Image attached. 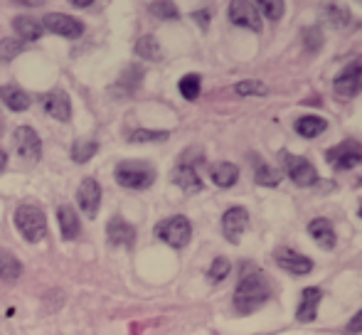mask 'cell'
<instances>
[{"instance_id": "6da1fadb", "label": "cell", "mask_w": 362, "mask_h": 335, "mask_svg": "<svg viewBox=\"0 0 362 335\" xmlns=\"http://www.w3.org/2000/svg\"><path fill=\"white\" fill-rule=\"evenodd\" d=\"M269 296H272V291H269V281L264 276V271L257 266H249L239 278L237 288H234V308L242 316H247V313H254L257 308H262L269 301Z\"/></svg>"}, {"instance_id": "7a4b0ae2", "label": "cell", "mask_w": 362, "mask_h": 335, "mask_svg": "<svg viewBox=\"0 0 362 335\" xmlns=\"http://www.w3.org/2000/svg\"><path fill=\"white\" fill-rule=\"evenodd\" d=\"M15 227L25 242L35 245L47 235V217L37 205H20L15 210Z\"/></svg>"}, {"instance_id": "3957f363", "label": "cell", "mask_w": 362, "mask_h": 335, "mask_svg": "<svg viewBox=\"0 0 362 335\" xmlns=\"http://www.w3.org/2000/svg\"><path fill=\"white\" fill-rule=\"evenodd\" d=\"M114 177L121 187H129V190H146L156 182V170L148 163L141 160H124V163L116 165Z\"/></svg>"}, {"instance_id": "277c9868", "label": "cell", "mask_w": 362, "mask_h": 335, "mask_svg": "<svg viewBox=\"0 0 362 335\" xmlns=\"http://www.w3.org/2000/svg\"><path fill=\"white\" fill-rule=\"evenodd\" d=\"M156 237L165 242L168 247H173V249H182L192 240V225L182 215L165 217V220H160L156 225Z\"/></svg>"}, {"instance_id": "5b68a950", "label": "cell", "mask_w": 362, "mask_h": 335, "mask_svg": "<svg viewBox=\"0 0 362 335\" xmlns=\"http://www.w3.org/2000/svg\"><path fill=\"white\" fill-rule=\"evenodd\" d=\"M15 151H18V155L23 160H28V163H37L40 158H42V141H40L37 131L33 129V126H20V129H15Z\"/></svg>"}, {"instance_id": "8992f818", "label": "cell", "mask_w": 362, "mask_h": 335, "mask_svg": "<svg viewBox=\"0 0 362 335\" xmlns=\"http://www.w3.org/2000/svg\"><path fill=\"white\" fill-rule=\"evenodd\" d=\"M40 25H42V30H47V33L59 35V37H67V40L81 37V33H84L81 20H76L74 15H67V13H47Z\"/></svg>"}, {"instance_id": "52a82bcc", "label": "cell", "mask_w": 362, "mask_h": 335, "mask_svg": "<svg viewBox=\"0 0 362 335\" xmlns=\"http://www.w3.org/2000/svg\"><path fill=\"white\" fill-rule=\"evenodd\" d=\"M281 163L284 170L296 185L300 187H308L318 182V170H315L313 163H308L305 158H298V155H291V153H281Z\"/></svg>"}, {"instance_id": "ba28073f", "label": "cell", "mask_w": 362, "mask_h": 335, "mask_svg": "<svg viewBox=\"0 0 362 335\" xmlns=\"http://www.w3.org/2000/svg\"><path fill=\"white\" fill-rule=\"evenodd\" d=\"M229 23L237 28H247L252 33H262V15L257 10V3H244V0H234L229 3Z\"/></svg>"}, {"instance_id": "9c48e42d", "label": "cell", "mask_w": 362, "mask_h": 335, "mask_svg": "<svg viewBox=\"0 0 362 335\" xmlns=\"http://www.w3.org/2000/svg\"><path fill=\"white\" fill-rule=\"evenodd\" d=\"M333 91L338 99H353L362 91V62H353L335 77Z\"/></svg>"}, {"instance_id": "30bf717a", "label": "cell", "mask_w": 362, "mask_h": 335, "mask_svg": "<svg viewBox=\"0 0 362 335\" xmlns=\"http://www.w3.org/2000/svg\"><path fill=\"white\" fill-rule=\"evenodd\" d=\"M325 160L338 168V170H350V168H355L362 160V143H358V141H343V143L333 146L325 153Z\"/></svg>"}, {"instance_id": "8fae6325", "label": "cell", "mask_w": 362, "mask_h": 335, "mask_svg": "<svg viewBox=\"0 0 362 335\" xmlns=\"http://www.w3.org/2000/svg\"><path fill=\"white\" fill-rule=\"evenodd\" d=\"M249 227V212L244 207H229L227 212L222 215V230L224 237H227L232 245H239L242 242V235L247 232Z\"/></svg>"}, {"instance_id": "7c38bea8", "label": "cell", "mask_w": 362, "mask_h": 335, "mask_svg": "<svg viewBox=\"0 0 362 335\" xmlns=\"http://www.w3.org/2000/svg\"><path fill=\"white\" fill-rule=\"evenodd\" d=\"M274 259H276V264L284 269V271L293 274V276H305V274L313 271V259L303 257V254H298L293 249H286V247L276 249Z\"/></svg>"}, {"instance_id": "4fadbf2b", "label": "cell", "mask_w": 362, "mask_h": 335, "mask_svg": "<svg viewBox=\"0 0 362 335\" xmlns=\"http://www.w3.org/2000/svg\"><path fill=\"white\" fill-rule=\"evenodd\" d=\"M76 202H79V207L84 210V215L94 220L96 210H99V205H101V185L94 180V177H84V180L79 182Z\"/></svg>"}, {"instance_id": "5bb4252c", "label": "cell", "mask_w": 362, "mask_h": 335, "mask_svg": "<svg viewBox=\"0 0 362 335\" xmlns=\"http://www.w3.org/2000/svg\"><path fill=\"white\" fill-rule=\"evenodd\" d=\"M40 104L52 119L64 121V124L72 119V101L64 91H47V94L40 96Z\"/></svg>"}, {"instance_id": "9a60e30c", "label": "cell", "mask_w": 362, "mask_h": 335, "mask_svg": "<svg viewBox=\"0 0 362 335\" xmlns=\"http://www.w3.org/2000/svg\"><path fill=\"white\" fill-rule=\"evenodd\" d=\"M170 180L185 192H200L202 187H205L202 185V177H200V172H197V168L192 163H187V160H180V163L173 168Z\"/></svg>"}, {"instance_id": "2e32d148", "label": "cell", "mask_w": 362, "mask_h": 335, "mask_svg": "<svg viewBox=\"0 0 362 335\" xmlns=\"http://www.w3.org/2000/svg\"><path fill=\"white\" fill-rule=\"evenodd\" d=\"M106 237H109V242L114 247H134L136 230L124 217H111L109 225H106Z\"/></svg>"}, {"instance_id": "e0dca14e", "label": "cell", "mask_w": 362, "mask_h": 335, "mask_svg": "<svg viewBox=\"0 0 362 335\" xmlns=\"http://www.w3.org/2000/svg\"><path fill=\"white\" fill-rule=\"evenodd\" d=\"M320 298H323V291H320L318 286L303 288V293H300V303H298V308H296V318H298L300 323L315 321V316H318Z\"/></svg>"}, {"instance_id": "ac0fdd59", "label": "cell", "mask_w": 362, "mask_h": 335, "mask_svg": "<svg viewBox=\"0 0 362 335\" xmlns=\"http://www.w3.org/2000/svg\"><path fill=\"white\" fill-rule=\"evenodd\" d=\"M57 222H59V237L64 242H72L79 237L81 232V225H79V215L72 205H62L57 210Z\"/></svg>"}, {"instance_id": "d6986e66", "label": "cell", "mask_w": 362, "mask_h": 335, "mask_svg": "<svg viewBox=\"0 0 362 335\" xmlns=\"http://www.w3.org/2000/svg\"><path fill=\"white\" fill-rule=\"evenodd\" d=\"M308 235L313 237L315 245L323 247V249H333V247L338 245V237H335L333 225H330V222L325 220V217H315V220H310Z\"/></svg>"}, {"instance_id": "ffe728a7", "label": "cell", "mask_w": 362, "mask_h": 335, "mask_svg": "<svg viewBox=\"0 0 362 335\" xmlns=\"http://www.w3.org/2000/svg\"><path fill=\"white\" fill-rule=\"evenodd\" d=\"M141 82H144V67L129 64V67L121 72L116 86H111V91H116V94H134V91L141 86Z\"/></svg>"}, {"instance_id": "44dd1931", "label": "cell", "mask_w": 362, "mask_h": 335, "mask_svg": "<svg viewBox=\"0 0 362 335\" xmlns=\"http://www.w3.org/2000/svg\"><path fill=\"white\" fill-rule=\"evenodd\" d=\"M0 101H3L5 106H8L10 111H15V114H20V111H28L30 109V96L28 91H23L20 86H0Z\"/></svg>"}, {"instance_id": "7402d4cb", "label": "cell", "mask_w": 362, "mask_h": 335, "mask_svg": "<svg viewBox=\"0 0 362 335\" xmlns=\"http://www.w3.org/2000/svg\"><path fill=\"white\" fill-rule=\"evenodd\" d=\"M13 30L20 35L23 42H35V40H40V35H42L40 20L30 18V15H18V18L13 20Z\"/></svg>"}, {"instance_id": "603a6c76", "label": "cell", "mask_w": 362, "mask_h": 335, "mask_svg": "<svg viewBox=\"0 0 362 335\" xmlns=\"http://www.w3.org/2000/svg\"><path fill=\"white\" fill-rule=\"evenodd\" d=\"M296 131H298V136H303V139H315V136H320L323 131H328V121L315 114L300 116V119L296 121Z\"/></svg>"}, {"instance_id": "cb8c5ba5", "label": "cell", "mask_w": 362, "mask_h": 335, "mask_svg": "<svg viewBox=\"0 0 362 335\" xmlns=\"http://www.w3.org/2000/svg\"><path fill=\"white\" fill-rule=\"evenodd\" d=\"M210 177L217 187H232L239 180V168L234 163H215L210 168Z\"/></svg>"}, {"instance_id": "d4e9b609", "label": "cell", "mask_w": 362, "mask_h": 335, "mask_svg": "<svg viewBox=\"0 0 362 335\" xmlns=\"http://www.w3.org/2000/svg\"><path fill=\"white\" fill-rule=\"evenodd\" d=\"M23 274V264L18 257H13L8 249H0V278L3 281H18Z\"/></svg>"}, {"instance_id": "484cf974", "label": "cell", "mask_w": 362, "mask_h": 335, "mask_svg": "<svg viewBox=\"0 0 362 335\" xmlns=\"http://www.w3.org/2000/svg\"><path fill=\"white\" fill-rule=\"evenodd\" d=\"M96 151H99V143H96L94 139H81V141H74L72 143L69 155H72L74 163H89V160L96 155Z\"/></svg>"}, {"instance_id": "4316f807", "label": "cell", "mask_w": 362, "mask_h": 335, "mask_svg": "<svg viewBox=\"0 0 362 335\" xmlns=\"http://www.w3.org/2000/svg\"><path fill=\"white\" fill-rule=\"evenodd\" d=\"M136 54L141 59H148V62H160L163 52H160V45L153 35H144V37L136 42Z\"/></svg>"}, {"instance_id": "83f0119b", "label": "cell", "mask_w": 362, "mask_h": 335, "mask_svg": "<svg viewBox=\"0 0 362 335\" xmlns=\"http://www.w3.org/2000/svg\"><path fill=\"white\" fill-rule=\"evenodd\" d=\"M325 23L330 25V28H345V25L350 23V10H345V8H340V5H335V3H330V5H325Z\"/></svg>"}, {"instance_id": "f1b7e54d", "label": "cell", "mask_w": 362, "mask_h": 335, "mask_svg": "<svg viewBox=\"0 0 362 335\" xmlns=\"http://www.w3.org/2000/svg\"><path fill=\"white\" fill-rule=\"evenodd\" d=\"M168 131H158V129H136L129 134L131 143H158V141H165L168 139Z\"/></svg>"}, {"instance_id": "f546056e", "label": "cell", "mask_w": 362, "mask_h": 335, "mask_svg": "<svg viewBox=\"0 0 362 335\" xmlns=\"http://www.w3.org/2000/svg\"><path fill=\"white\" fill-rule=\"evenodd\" d=\"M257 185H262V187H276L279 182L284 180V172L281 170H276V168H272V165H259L257 168Z\"/></svg>"}, {"instance_id": "4dcf8cb0", "label": "cell", "mask_w": 362, "mask_h": 335, "mask_svg": "<svg viewBox=\"0 0 362 335\" xmlns=\"http://www.w3.org/2000/svg\"><path fill=\"white\" fill-rule=\"evenodd\" d=\"M234 94L237 96H267L269 86L264 82H259V79H247V82L234 84Z\"/></svg>"}, {"instance_id": "1f68e13d", "label": "cell", "mask_w": 362, "mask_h": 335, "mask_svg": "<svg viewBox=\"0 0 362 335\" xmlns=\"http://www.w3.org/2000/svg\"><path fill=\"white\" fill-rule=\"evenodd\" d=\"M200 86H202V82L197 74H185V77L180 79V84H177V89H180L182 99L195 101L197 96H200Z\"/></svg>"}, {"instance_id": "d6a6232c", "label": "cell", "mask_w": 362, "mask_h": 335, "mask_svg": "<svg viewBox=\"0 0 362 335\" xmlns=\"http://www.w3.org/2000/svg\"><path fill=\"white\" fill-rule=\"evenodd\" d=\"M20 52H23V42H20V40H15V37L0 40V64L13 62Z\"/></svg>"}, {"instance_id": "836d02e7", "label": "cell", "mask_w": 362, "mask_h": 335, "mask_svg": "<svg viewBox=\"0 0 362 335\" xmlns=\"http://www.w3.org/2000/svg\"><path fill=\"white\" fill-rule=\"evenodd\" d=\"M229 269H232V264H229V259H224V257H217L215 261L210 264V271H207V278H210L212 283H219V281H224V278L229 276Z\"/></svg>"}, {"instance_id": "e575fe53", "label": "cell", "mask_w": 362, "mask_h": 335, "mask_svg": "<svg viewBox=\"0 0 362 335\" xmlns=\"http://www.w3.org/2000/svg\"><path fill=\"white\" fill-rule=\"evenodd\" d=\"M257 10H262L269 20H281L286 5H284L281 0H262V3H257ZM262 13H259V15H262Z\"/></svg>"}, {"instance_id": "d590c367", "label": "cell", "mask_w": 362, "mask_h": 335, "mask_svg": "<svg viewBox=\"0 0 362 335\" xmlns=\"http://www.w3.org/2000/svg\"><path fill=\"white\" fill-rule=\"evenodd\" d=\"M148 10L160 20H177L180 18V13H177V8L173 3H148Z\"/></svg>"}, {"instance_id": "8d00e7d4", "label": "cell", "mask_w": 362, "mask_h": 335, "mask_svg": "<svg viewBox=\"0 0 362 335\" xmlns=\"http://www.w3.org/2000/svg\"><path fill=\"white\" fill-rule=\"evenodd\" d=\"M303 42L305 47H308V52H318L320 45H323V33H320L318 28H310L303 33Z\"/></svg>"}, {"instance_id": "74e56055", "label": "cell", "mask_w": 362, "mask_h": 335, "mask_svg": "<svg viewBox=\"0 0 362 335\" xmlns=\"http://www.w3.org/2000/svg\"><path fill=\"white\" fill-rule=\"evenodd\" d=\"M348 333H350V335H358V333H362V308H360L358 313H355L353 321L348 323Z\"/></svg>"}, {"instance_id": "f35d334b", "label": "cell", "mask_w": 362, "mask_h": 335, "mask_svg": "<svg viewBox=\"0 0 362 335\" xmlns=\"http://www.w3.org/2000/svg\"><path fill=\"white\" fill-rule=\"evenodd\" d=\"M192 18H195L197 20V23H200V28L202 30H205L207 28V25H210V20H212V13H210V10H197V13H192Z\"/></svg>"}, {"instance_id": "ab89813d", "label": "cell", "mask_w": 362, "mask_h": 335, "mask_svg": "<svg viewBox=\"0 0 362 335\" xmlns=\"http://www.w3.org/2000/svg\"><path fill=\"white\" fill-rule=\"evenodd\" d=\"M72 5L74 8H91L94 3H91V0H72Z\"/></svg>"}, {"instance_id": "60d3db41", "label": "cell", "mask_w": 362, "mask_h": 335, "mask_svg": "<svg viewBox=\"0 0 362 335\" xmlns=\"http://www.w3.org/2000/svg\"><path fill=\"white\" fill-rule=\"evenodd\" d=\"M5 165H8V153H5V151L0 148V172L5 170Z\"/></svg>"}, {"instance_id": "b9f144b4", "label": "cell", "mask_w": 362, "mask_h": 335, "mask_svg": "<svg viewBox=\"0 0 362 335\" xmlns=\"http://www.w3.org/2000/svg\"><path fill=\"white\" fill-rule=\"evenodd\" d=\"M3 126H5V121H3V116H0V136H3Z\"/></svg>"}, {"instance_id": "7bdbcfd3", "label": "cell", "mask_w": 362, "mask_h": 335, "mask_svg": "<svg viewBox=\"0 0 362 335\" xmlns=\"http://www.w3.org/2000/svg\"><path fill=\"white\" fill-rule=\"evenodd\" d=\"M360 217H362V207H360Z\"/></svg>"}]
</instances>
